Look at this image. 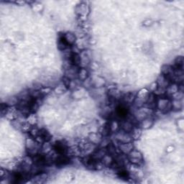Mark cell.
Here are the masks:
<instances>
[{
  "mask_svg": "<svg viewBox=\"0 0 184 184\" xmlns=\"http://www.w3.org/2000/svg\"><path fill=\"white\" fill-rule=\"evenodd\" d=\"M54 150L57 152L60 155H66L67 152V147L63 142H61V141H58L55 143L54 145Z\"/></svg>",
  "mask_w": 184,
  "mask_h": 184,
  "instance_id": "cell-1",
  "label": "cell"
},
{
  "mask_svg": "<svg viewBox=\"0 0 184 184\" xmlns=\"http://www.w3.org/2000/svg\"><path fill=\"white\" fill-rule=\"evenodd\" d=\"M127 114H128V109L127 107L124 105L119 106L116 109V114L118 117L124 119L127 117Z\"/></svg>",
  "mask_w": 184,
  "mask_h": 184,
  "instance_id": "cell-2",
  "label": "cell"
},
{
  "mask_svg": "<svg viewBox=\"0 0 184 184\" xmlns=\"http://www.w3.org/2000/svg\"><path fill=\"white\" fill-rule=\"evenodd\" d=\"M70 163V159L66 157V155H60L56 160V165L58 166H64Z\"/></svg>",
  "mask_w": 184,
  "mask_h": 184,
  "instance_id": "cell-3",
  "label": "cell"
},
{
  "mask_svg": "<svg viewBox=\"0 0 184 184\" xmlns=\"http://www.w3.org/2000/svg\"><path fill=\"white\" fill-rule=\"evenodd\" d=\"M70 61L72 65L74 66H78L81 63V58L76 53H72L70 56Z\"/></svg>",
  "mask_w": 184,
  "mask_h": 184,
  "instance_id": "cell-4",
  "label": "cell"
},
{
  "mask_svg": "<svg viewBox=\"0 0 184 184\" xmlns=\"http://www.w3.org/2000/svg\"><path fill=\"white\" fill-rule=\"evenodd\" d=\"M38 136L39 137H40V138L42 139V140H43L44 141H46V142H48V141H49L51 140V135L49 134V132L47 131V130H44V129H43V130H40L38 131Z\"/></svg>",
  "mask_w": 184,
  "mask_h": 184,
  "instance_id": "cell-5",
  "label": "cell"
},
{
  "mask_svg": "<svg viewBox=\"0 0 184 184\" xmlns=\"http://www.w3.org/2000/svg\"><path fill=\"white\" fill-rule=\"evenodd\" d=\"M132 162L133 161V163H135V164H138V163L141 162V161H142V156H141V155L139 153V152H135V153H132Z\"/></svg>",
  "mask_w": 184,
  "mask_h": 184,
  "instance_id": "cell-6",
  "label": "cell"
},
{
  "mask_svg": "<svg viewBox=\"0 0 184 184\" xmlns=\"http://www.w3.org/2000/svg\"><path fill=\"white\" fill-rule=\"evenodd\" d=\"M110 129H111V125H110V123H106L105 125H104V129H103V135H108L109 134L110 132Z\"/></svg>",
  "mask_w": 184,
  "mask_h": 184,
  "instance_id": "cell-7",
  "label": "cell"
},
{
  "mask_svg": "<svg viewBox=\"0 0 184 184\" xmlns=\"http://www.w3.org/2000/svg\"><path fill=\"white\" fill-rule=\"evenodd\" d=\"M63 84H64V85L66 86V87H70V78H68V77H64V78H63Z\"/></svg>",
  "mask_w": 184,
  "mask_h": 184,
  "instance_id": "cell-8",
  "label": "cell"
}]
</instances>
